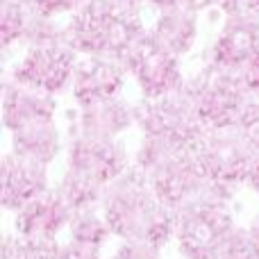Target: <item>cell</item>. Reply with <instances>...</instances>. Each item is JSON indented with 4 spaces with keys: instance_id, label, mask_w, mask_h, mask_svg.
<instances>
[{
    "instance_id": "d6986e66",
    "label": "cell",
    "mask_w": 259,
    "mask_h": 259,
    "mask_svg": "<svg viewBox=\"0 0 259 259\" xmlns=\"http://www.w3.org/2000/svg\"><path fill=\"white\" fill-rule=\"evenodd\" d=\"M109 234H112V230H109L100 207L75 211L71 219V225H68V243L84 248V250L100 252V248L105 246Z\"/></svg>"
},
{
    "instance_id": "9a60e30c",
    "label": "cell",
    "mask_w": 259,
    "mask_h": 259,
    "mask_svg": "<svg viewBox=\"0 0 259 259\" xmlns=\"http://www.w3.org/2000/svg\"><path fill=\"white\" fill-rule=\"evenodd\" d=\"M48 166L14 155L3 157V207L16 214L18 209L48 191Z\"/></svg>"
},
{
    "instance_id": "e0dca14e",
    "label": "cell",
    "mask_w": 259,
    "mask_h": 259,
    "mask_svg": "<svg viewBox=\"0 0 259 259\" xmlns=\"http://www.w3.org/2000/svg\"><path fill=\"white\" fill-rule=\"evenodd\" d=\"M150 34L166 53L182 57L193 48L198 36V12L189 7H173L159 12Z\"/></svg>"
},
{
    "instance_id": "52a82bcc",
    "label": "cell",
    "mask_w": 259,
    "mask_h": 259,
    "mask_svg": "<svg viewBox=\"0 0 259 259\" xmlns=\"http://www.w3.org/2000/svg\"><path fill=\"white\" fill-rule=\"evenodd\" d=\"M196 150L207 180L230 191H234L239 184H248L259 159V152L241 137L239 130H207Z\"/></svg>"
},
{
    "instance_id": "f1b7e54d",
    "label": "cell",
    "mask_w": 259,
    "mask_h": 259,
    "mask_svg": "<svg viewBox=\"0 0 259 259\" xmlns=\"http://www.w3.org/2000/svg\"><path fill=\"white\" fill-rule=\"evenodd\" d=\"M62 259H100V252L84 250V248H77L73 243H66V246H62Z\"/></svg>"
},
{
    "instance_id": "44dd1931",
    "label": "cell",
    "mask_w": 259,
    "mask_h": 259,
    "mask_svg": "<svg viewBox=\"0 0 259 259\" xmlns=\"http://www.w3.org/2000/svg\"><path fill=\"white\" fill-rule=\"evenodd\" d=\"M3 259H62V246L57 239L5 237Z\"/></svg>"
},
{
    "instance_id": "7402d4cb",
    "label": "cell",
    "mask_w": 259,
    "mask_h": 259,
    "mask_svg": "<svg viewBox=\"0 0 259 259\" xmlns=\"http://www.w3.org/2000/svg\"><path fill=\"white\" fill-rule=\"evenodd\" d=\"M30 16L32 9L23 5L21 0H3L0 3V44L5 50L23 41Z\"/></svg>"
},
{
    "instance_id": "83f0119b",
    "label": "cell",
    "mask_w": 259,
    "mask_h": 259,
    "mask_svg": "<svg viewBox=\"0 0 259 259\" xmlns=\"http://www.w3.org/2000/svg\"><path fill=\"white\" fill-rule=\"evenodd\" d=\"M211 7H219L225 16L250 9V0H211Z\"/></svg>"
},
{
    "instance_id": "4316f807",
    "label": "cell",
    "mask_w": 259,
    "mask_h": 259,
    "mask_svg": "<svg viewBox=\"0 0 259 259\" xmlns=\"http://www.w3.org/2000/svg\"><path fill=\"white\" fill-rule=\"evenodd\" d=\"M241 75H243V82L248 84V89H250L252 94H259V55L243 68Z\"/></svg>"
},
{
    "instance_id": "836d02e7",
    "label": "cell",
    "mask_w": 259,
    "mask_h": 259,
    "mask_svg": "<svg viewBox=\"0 0 259 259\" xmlns=\"http://www.w3.org/2000/svg\"><path fill=\"white\" fill-rule=\"evenodd\" d=\"M118 5H125V7H141V3H148V0H114Z\"/></svg>"
},
{
    "instance_id": "30bf717a",
    "label": "cell",
    "mask_w": 259,
    "mask_h": 259,
    "mask_svg": "<svg viewBox=\"0 0 259 259\" xmlns=\"http://www.w3.org/2000/svg\"><path fill=\"white\" fill-rule=\"evenodd\" d=\"M66 168L103 182L105 187L125 175L130 166L127 150L116 139H98L77 132L66 148Z\"/></svg>"
},
{
    "instance_id": "8992f818",
    "label": "cell",
    "mask_w": 259,
    "mask_h": 259,
    "mask_svg": "<svg viewBox=\"0 0 259 259\" xmlns=\"http://www.w3.org/2000/svg\"><path fill=\"white\" fill-rule=\"evenodd\" d=\"M134 125L141 130L143 137L182 146H198L207 134L187 84L161 98H141L134 105Z\"/></svg>"
},
{
    "instance_id": "9c48e42d",
    "label": "cell",
    "mask_w": 259,
    "mask_h": 259,
    "mask_svg": "<svg viewBox=\"0 0 259 259\" xmlns=\"http://www.w3.org/2000/svg\"><path fill=\"white\" fill-rule=\"evenodd\" d=\"M77 59H80V55L66 44L27 48L9 75L21 84L57 96L66 87H71Z\"/></svg>"
},
{
    "instance_id": "4dcf8cb0",
    "label": "cell",
    "mask_w": 259,
    "mask_h": 259,
    "mask_svg": "<svg viewBox=\"0 0 259 259\" xmlns=\"http://www.w3.org/2000/svg\"><path fill=\"white\" fill-rule=\"evenodd\" d=\"M150 5H155L159 12L164 9H173V7H182V0H148Z\"/></svg>"
},
{
    "instance_id": "603a6c76",
    "label": "cell",
    "mask_w": 259,
    "mask_h": 259,
    "mask_svg": "<svg viewBox=\"0 0 259 259\" xmlns=\"http://www.w3.org/2000/svg\"><path fill=\"white\" fill-rule=\"evenodd\" d=\"M219 259H257L248 228H234L219 250Z\"/></svg>"
},
{
    "instance_id": "7c38bea8",
    "label": "cell",
    "mask_w": 259,
    "mask_h": 259,
    "mask_svg": "<svg viewBox=\"0 0 259 259\" xmlns=\"http://www.w3.org/2000/svg\"><path fill=\"white\" fill-rule=\"evenodd\" d=\"M55 114H57L55 96L21 84L12 75L3 80V123L12 134L34 123L55 121Z\"/></svg>"
},
{
    "instance_id": "ac0fdd59",
    "label": "cell",
    "mask_w": 259,
    "mask_h": 259,
    "mask_svg": "<svg viewBox=\"0 0 259 259\" xmlns=\"http://www.w3.org/2000/svg\"><path fill=\"white\" fill-rule=\"evenodd\" d=\"M62 150V137L55 121L27 125L12 134V152L34 164L50 166Z\"/></svg>"
},
{
    "instance_id": "8fae6325",
    "label": "cell",
    "mask_w": 259,
    "mask_h": 259,
    "mask_svg": "<svg viewBox=\"0 0 259 259\" xmlns=\"http://www.w3.org/2000/svg\"><path fill=\"white\" fill-rule=\"evenodd\" d=\"M259 55V12H243L225 16L223 27L209 53V62L216 66L243 71Z\"/></svg>"
},
{
    "instance_id": "d6a6232c",
    "label": "cell",
    "mask_w": 259,
    "mask_h": 259,
    "mask_svg": "<svg viewBox=\"0 0 259 259\" xmlns=\"http://www.w3.org/2000/svg\"><path fill=\"white\" fill-rule=\"evenodd\" d=\"M248 187H250L252 191H257V193H259V159H257L255 168H252L250 178H248Z\"/></svg>"
},
{
    "instance_id": "7a4b0ae2",
    "label": "cell",
    "mask_w": 259,
    "mask_h": 259,
    "mask_svg": "<svg viewBox=\"0 0 259 259\" xmlns=\"http://www.w3.org/2000/svg\"><path fill=\"white\" fill-rule=\"evenodd\" d=\"M146 32L139 7H125L114 0H84L64 23V44L80 57L123 62Z\"/></svg>"
},
{
    "instance_id": "f546056e",
    "label": "cell",
    "mask_w": 259,
    "mask_h": 259,
    "mask_svg": "<svg viewBox=\"0 0 259 259\" xmlns=\"http://www.w3.org/2000/svg\"><path fill=\"white\" fill-rule=\"evenodd\" d=\"M182 7H189V9H193V12L200 14L202 9L211 7V0H182Z\"/></svg>"
},
{
    "instance_id": "ffe728a7",
    "label": "cell",
    "mask_w": 259,
    "mask_h": 259,
    "mask_svg": "<svg viewBox=\"0 0 259 259\" xmlns=\"http://www.w3.org/2000/svg\"><path fill=\"white\" fill-rule=\"evenodd\" d=\"M105 184L98 180L82 175L77 170L66 168L57 184V191L62 193V198L68 202L73 211L89 209V207H100V200L105 196Z\"/></svg>"
},
{
    "instance_id": "cb8c5ba5",
    "label": "cell",
    "mask_w": 259,
    "mask_h": 259,
    "mask_svg": "<svg viewBox=\"0 0 259 259\" xmlns=\"http://www.w3.org/2000/svg\"><path fill=\"white\" fill-rule=\"evenodd\" d=\"M237 130L259 152V94H252V98H250V103H248V107H246V112H243L241 123H239Z\"/></svg>"
},
{
    "instance_id": "4fadbf2b",
    "label": "cell",
    "mask_w": 259,
    "mask_h": 259,
    "mask_svg": "<svg viewBox=\"0 0 259 259\" xmlns=\"http://www.w3.org/2000/svg\"><path fill=\"white\" fill-rule=\"evenodd\" d=\"M125 66L107 57H80L73 71L71 91L77 105L116 98L125 84Z\"/></svg>"
},
{
    "instance_id": "277c9868",
    "label": "cell",
    "mask_w": 259,
    "mask_h": 259,
    "mask_svg": "<svg viewBox=\"0 0 259 259\" xmlns=\"http://www.w3.org/2000/svg\"><path fill=\"white\" fill-rule=\"evenodd\" d=\"M232 191L211 184L175 211V241L184 259H219V250L237 225L230 209Z\"/></svg>"
},
{
    "instance_id": "2e32d148",
    "label": "cell",
    "mask_w": 259,
    "mask_h": 259,
    "mask_svg": "<svg viewBox=\"0 0 259 259\" xmlns=\"http://www.w3.org/2000/svg\"><path fill=\"white\" fill-rule=\"evenodd\" d=\"M134 125V105L121 96L80 105L77 132L98 139H116Z\"/></svg>"
},
{
    "instance_id": "5bb4252c",
    "label": "cell",
    "mask_w": 259,
    "mask_h": 259,
    "mask_svg": "<svg viewBox=\"0 0 259 259\" xmlns=\"http://www.w3.org/2000/svg\"><path fill=\"white\" fill-rule=\"evenodd\" d=\"M73 214L75 211L68 207L62 193L57 189H48L16 211L14 230H16V237L25 239H57V234L71 225Z\"/></svg>"
},
{
    "instance_id": "5b68a950",
    "label": "cell",
    "mask_w": 259,
    "mask_h": 259,
    "mask_svg": "<svg viewBox=\"0 0 259 259\" xmlns=\"http://www.w3.org/2000/svg\"><path fill=\"white\" fill-rule=\"evenodd\" d=\"M187 87L207 130H237L252 98L241 71L216 66L211 62L189 80Z\"/></svg>"
},
{
    "instance_id": "d4e9b609",
    "label": "cell",
    "mask_w": 259,
    "mask_h": 259,
    "mask_svg": "<svg viewBox=\"0 0 259 259\" xmlns=\"http://www.w3.org/2000/svg\"><path fill=\"white\" fill-rule=\"evenodd\" d=\"M23 5H27L30 9H34V12L44 14V16H59V14H66V12H75L77 7H80L84 0H21Z\"/></svg>"
},
{
    "instance_id": "484cf974",
    "label": "cell",
    "mask_w": 259,
    "mask_h": 259,
    "mask_svg": "<svg viewBox=\"0 0 259 259\" xmlns=\"http://www.w3.org/2000/svg\"><path fill=\"white\" fill-rule=\"evenodd\" d=\"M112 259H161V248L139 241H123Z\"/></svg>"
},
{
    "instance_id": "e575fe53",
    "label": "cell",
    "mask_w": 259,
    "mask_h": 259,
    "mask_svg": "<svg viewBox=\"0 0 259 259\" xmlns=\"http://www.w3.org/2000/svg\"><path fill=\"white\" fill-rule=\"evenodd\" d=\"M250 9H255V12H259V0H250Z\"/></svg>"
},
{
    "instance_id": "3957f363",
    "label": "cell",
    "mask_w": 259,
    "mask_h": 259,
    "mask_svg": "<svg viewBox=\"0 0 259 259\" xmlns=\"http://www.w3.org/2000/svg\"><path fill=\"white\" fill-rule=\"evenodd\" d=\"M134 168L148 180L168 209L178 211L211 187L198 159L196 146L141 137L134 152Z\"/></svg>"
},
{
    "instance_id": "ba28073f",
    "label": "cell",
    "mask_w": 259,
    "mask_h": 259,
    "mask_svg": "<svg viewBox=\"0 0 259 259\" xmlns=\"http://www.w3.org/2000/svg\"><path fill=\"white\" fill-rule=\"evenodd\" d=\"M121 64L134 77L139 91H141V98H161V96L173 94L187 84L182 71H180V59L166 53L152 39L150 30L127 50Z\"/></svg>"
},
{
    "instance_id": "1f68e13d",
    "label": "cell",
    "mask_w": 259,
    "mask_h": 259,
    "mask_svg": "<svg viewBox=\"0 0 259 259\" xmlns=\"http://www.w3.org/2000/svg\"><path fill=\"white\" fill-rule=\"evenodd\" d=\"M248 232H250V239H252V246H255V255L259 259V216L255 221H252V225L248 228Z\"/></svg>"
},
{
    "instance_id": "6da1fadb",
    "label": "cell",
    "mask_w": 259,
    "mask_h": 259,
    "mask_svg": "<svg viewBox=\"0 0 259 259\" xmlns=\"http://www.w3.org/2000/svg\"><path fill=\"white\" fill-rule=\"evenodd\" d=\"M100 211L114 237L164 248L175 239V211L157 198L137 168L114 180L100 200Z\"/></svg>"
}]
</instances>
